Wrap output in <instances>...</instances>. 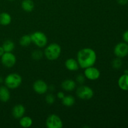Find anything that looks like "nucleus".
<instances>
[{
	"instance_id": "obj_1",
	"label": "nucleus",
	"mask_w": 128,
	"mask_h": 128,
	"mask_svg": "<svg viewBox=\"0 0 128 128\" xmlns=\"http://www.w3.org/2000/svg\"><path fill=\"white\" fill-rule=\"evenodd\" d=\"M97 60L96 52L92 49L85 48L81 49L78 52L77 61L80 68L82 69L87 68L94 66Z\"/></svg>"
},
{
	"instance_id": "obj_2",
	"label": "nucleus",
	"mask_w": 128,
	"mask_h": 128,
	"mask_svg": "<svg viewBox=\"0 0 128 128\" xmlns=\"http://www.w3.org/2000/svg\"><path fill=\"white\" fill-rule=\"evenodd\" d=\"M61 53V48L58 44L51 43L45 48L44 54L50 61H54L59 58Z\"/></svg>"
},
{
	"instance_id": "obj_3",
	"label": "nucleus",
	"mask_w": 128,
	"mask_h": 128,
	"mask_svg": "<svg viewBox=\"0 0 128 128\" xmlns=\"http://www.w3.org/2000/svg\"><path fill=\"white\" fill-rule=\"evenodd\" d=\"M5 86L11 90H14L18 88L22 82V78L19 74L13 72L8 75L5 78L4 80Z\"/></svg>"
},
{
	"instance_id": "obj_4",
	"label": "nucleus",
	"mask_w": 128,
	"mask_h": 128,
	"mask_svg": "<svg viewBox=\"0 0 128 128\" xmlns=\"http://www.w3.org/2000/svg\"><path fill=\"white\" fill-rule=\"evenodd\" d=\"M31 41L39 48H44L48 43V38L41 31H35L31 34Z\"/></svg>"
},
{
	"instance_id": "obj_5",
	"label": "nucleus",
	"mask_w": 128,
	"mask_h": 128,
	"mask_svg": "<svg viewBox=\"0 0 128 128\" xmlns=\"http://www.w3.org/2000/svg\"><path fill=\"white\" fill-rule=\"evenodd\" d=\"M76 95L82 100H91L94 96V91L91 87L82 85L76 90Z\"/></svg>"
},
{
	"instance_id": "obj_6",
	"label": "nucleus",
	"mask_w": 128,
	"mask_h": 128,
	"mask_svg": "<svg viewBox=\"0 0 128 128\" xmlns=\"http://www.w3.org/2000/svg\"><path fill=\"white\" fill-rule=\"evenodd\" d=\"M46 126L48 128H62L63 127V122L60 116L52 114L46 119Z\"/></svg>"
},
{
	"instance_id": "obj_7",
	"label": "nucleus",
	"mask_w": 128,
	"mask_h": 128,
	"mask_svg": "<svg viewBox=\"0 0 128 128\" xmlns=\"http://www.w3.org/2000/svg\"><path fill=\"white\" fill-rule=\"evenodd\" d=\"M1 61L4 66L8 68H11L16 64V58L12 52H5L1 56Z\"/></svg>"
},
{
	"instance_id": "obj_8",
	"label": "nucleus",
	"mask_w": 128,
	"mask_h": 128,
	"mask_svg": "<svg viewBox=\"0 0 128 128\" xmlns=\"http://www.w3.org/2000/svg\"><path fill=\"white\" fill-rule=\"evenodd\" d=\"M114 53L117 58H122L128 55V44L126 42H120L115 46Z\"/></svg>"
},
{
	"instance_id": "obj_9",
	"label": "nucleus",
	"mask_w": 128,
	"mask_h": 128,
	"mask_svg": "<svg viewBox=\"0 0 128 128\" xmlns=\"http://www.w3.org/2000/svg\"><path fill=\"white\" fill-rule=\"evenodd\" d=\"M84 75L85 78L88 79L89 80L95 81L100 78V76H101V72L97 68L94 67L92 66L84 69Z\"/></svg>"
},
{
	"instance_id": "obj_10",
	"label": "nucleus",
	"mask_w": 128,
	"mask_h": 128,
	"mask_svg": "<svg viewBox=\"0 0 128 128\" xmlns=\"http://www.w3.org/2000/svg\"><path fill=\"white\" fill-rule=\"evenodd\" d=\"M32 88L35 92L38 94H44L49 90L48 85L43 80H36L32 85Z\"/></svg>"
},
{
	"instance_id": "obj_11",
	"label": "nucleus",
	"mask_w": 128,
	"mask_h": 128,
	"mask_svg": "<svg viewBox=\"0 0 128 128\" xmlns=\"http://www.w3.org/2000/svg\"><path fill=\"white\" fill-rule=\"evenodd\" d=\"M25 111H26V110H25L24 106L21 104H18L15 105L12 108V115L15 119L20 120L21 118L24 116Z\"/></svg>"
},
{
	"instance_id": "obj_12",
	"label": "nucleus",
	"mask_w": 128,
	"mask_h": 128,
	"mask_svg": "<svg viewBox=\"0 0 128 128\" xmlns=\"http://www.w3.org/2000/svg\"><path fill=\"white\" fill-rule=\"evenodd\" d=\"M76 83L74 80L67 79L63 81L61 83V88L66 91H72L76 88Z\"/></svg>"
},
{
	"instance_id": "obj_13",
	"label": "nucleus",
	"mask_w": 128,
	"mask_h": 128,
	"mask_svg": "<svg viewBox=\"0 0 128 128\" xmlns=\"http://www.w3.org/2000/svg\"><path fill=\"white\" fill-rule=\"evenodd\" d=\"M65 66L69 71H76L79 70V64L77 60L73 58H69L65 62Z\"/></svg>"
},
{
	"instance_id": "obj_14",
	"label": "nucleus",
	"mask_w": 128,
	"mask_h": 128,
	"mask_svg": "<svg viewBox=\"0 0 128 128\" xmlns=\"http://www.w3.org/2000/svg\"><path fill=\"white\" fill-rule=\"evenodd\" d=\"M10 97L11 94L8 88L6 86H1L0 87V101L3 102H8Z\"/></svg>"
},
{
	"instance_id": "obj_15",
	"label": "nucleus",
	"mask_w": 128,
	"mask_h": 128,
	"mask_svg": "<svg viewBox=\"0 0 128 128\" xmlns=\"http://www.w3.org/2000/svg\"><path fill=\"white\" fill-rule=\"evenodd\" d=\"M118 83L121 90L126 91H128V74L125 73L120 76Z\"/></svg>"
},
{
	"instance_id": "obj_16",
	"label": "nucleus",
	"mask_w": 128,
	"mask_h": 128,
	"mask_svg": "<svg viewBox=\"0 0 128 128\" xmlns=\"http://www.w3.org/2000/svg\"><path fill=\"white\" fill-rule=\"evenodd\" d=\"M11 16L8 12H2L0 13V24L2 26H8L11 22Z\"/></svg>"
},
{
	"instance_id": "obj_17",
	"label": "nucleus",
	"mask_w": 128,
	"mask_h": 128,
	"mask_svg": "<svg viewBox=\"0 0 128 128\" xmlns=\"http://www.w3.org/2000/svg\"><path fill=\"white\" fill-rule=\"evenodd\" d=\"M21 8L26 12H31L34 8V3L32 0H23L21 2Z\"/></svg>"
},
{
	"instance_id": "obj_18",
	"label": "nucleus",
	"mask_w": 128,
	"mask_h": 128,
	"mask_svg": "<svg viewBox=\"0 0 128 128\" xmlns=\"http://www.w3.org/2000/svg\"><path fill=\"white\" fill-rule=\"evenodd\" d=\"M32 123H33V121L30 116H23L20 119V124L22 128H30L32 125Z\"/></svg>"
},
{
	"instance_id": "obj_19",
	"label": "nucleus",
	"mask_w": 128,
	"mask_h": 128,
	"mask_svg": "<svg viewBox=\"0 0 128 128\" xmlns=\"http://www.w3.org/2000/svg\"><path fill=\"white\" fill-rule=\"evenodd\" d=\"M62 103L64 106H67V107H71L73 106L75 103V98L74 96L71 95H67L64 96V97L61 100Z\"/></svg>"
},
{
	"instance_id": "obj_20",
	"label": "nucleus",
	"mask_w": 128,
	"mask_h": 128,
	"mask_svg": "<svg viewBox=\"0 0 128 128\" xmlns=\"http://www.w3.org/2000/svg\"><path fill=\"white\" fill-rule=\"evenodd\" d=\"M2 47L4 52H12L14 50L15 44L11 40H6L2 43Z\"/></svg>"
},
{
	"instance_id": "obj_21",
	"label": "nucleus",
	"mask_w": 128,
	"mask_h": 128,
	"mask_svg": "<svg viewBox=\"0 0 128 128\" xmlns=\"http://www.w3.org/2000/svg\"><path fill=\"white\" fill-rule=\"evenodd\" d=\"M31 42H32V41H31V35L25 34L24 36H21V38L20 40V45L23 46V47H26V46H30Z\"/></svg>"
},
{
	"instance_id": "obj_22",
	"label": "nucleus",
	"mask_w": 128,
	"mask_h": 128,
	"mask_svg": "<svg viewBox=\"0 0 128 128\" xmlns=\"http://www.w3.org/2000/svg\"><path fill=\"white\" fill-rule=\"evenodd\" d=\"M31 56H32V59L35 60H40L43 56V52L41 51V50H34L32 51V54H31Z\"/></svg>"
},
{
	"instance_id": "obj_23",
	"label": "nucleus",
	"mask_w": 128,
	"mask_h": 128,
	"mask_svg": "<svg viewBox=\"0 0 128 128\" xmlns=\"http://www.w3.org/2000/svg\"><path fill=\"white\" fill-rule=\"evenodd\" d=\"M122 61H121V58H120L114 59L112 62V68L114 69H116V70H119V69L121 68V67L122 66Z\"/></svg>"
},
{
	"instance_id": "obj_24",
	"label": "nucleus",
	"mask_w": 128,
	"mask_h": 128,
	"mask_svg": "<svg viewBox=\"0 0 128 128\" xmlns=\"http://www.w3.org/2000/svg\"><path fill=\"white\" fill-rule=\"evenodd\" d=\"M45 101L48 104H52L55 102V96L52 94H48L45 97Z\"/></svg>"
},
{
	"instance_id": "obj_25",
	"label": "nucleus",
	"mask_w": 128,
	"mask_h": 128,
	"mask_svg": "<svg viewBox=\"0 0 128 128\" xmlns=\"http://www.w3.org/2000/svg\"><path fill=\"white\" fill-rule=\"evenodd\" d=\"M85 80V76L84 75L82 74H79L76 77V81L80 84H82L84 82Z\"/></svg>"
},
{
	"instance_id": "obj_26",
	"label": "nucleus",
	"mask_w": 128,
	"mask_h": 128,
	"mask_svg": "<svg viewBox=\"0 0 128 128\" xmlns=\"http://www.w3.org/2000/svg\"><path fill=\"white\" fill-rule=\"evenodd\" d=\"M122 39L125 42L128 43V30L125 31L122 34Z\"/></svg>"
},
{
	"instance_id": "obj_27",
	"label": "nucleus",
	"mask_w": 128,
	"mask_h": 128,
	"mask_svg": "<svg viewBox=\"0 0 128 128\" xmlns=\"http://www.w3.org/2000/svg\"><path fill=\"white\" fill-rule=\"evenodd\" d=\"M117 2L120 5H126L128 3V0H117Z\"/></svg>"
},
{
	"instance_id": "obj_28",
	"label": "nucleus",
	"mask_w": 128,
	"mask_h": 128,
	"mask_svg": "<svg viewBox=\"0 0 128 128\" xmlns=\"http://www.w3.org/2000/svg\"><path fill=\"white\" fill-rule=\"evenodd\" d=\"M65 94L62 91H60V92H58L57 93V97L58 98L60 99V100H62L64 97Z\"/></svg>"
},
{
	"instance_id": "obj_29",
	"label": "nucleus",
	"mask_w": 128,
	"mask_h": 128,
	"mask_svg": "<svg viewBox=\"0 0 128 128\" xmlns=\"http://www.w3.org/2000/svg\"><path fill=\"white\" fill-rule=\"evenodd\" d=\"M4 49L2 48V46H0V57H1V56H2V54H3L4 53Z\"/></svg>"
},
{
	"instance_id": "obj_30",
	"label": "nucleus",
	"mask_w": 128,
	"mask_h": 128,
	"mask_svg": "<svg viewBox=\"0 0 128 128\" xmlns=\"http://www.w3.org/2000/svg\"><path fill=\"white\" fill-rule=\"evenodd\" d=\"M2 81H3V79H2V77H1V76H0V83L2 82Z\"/></svg>"
},
{
	"instance_id": "obj_31",
	"label": "nucleus",
	"mask_w": 128,
	"mask_h": 128,
	"mask_svg": "<svg viewBox=\"0 0 128 128\" xmlns=\"http://www.w3.org/2000/svg\"><path fill=\"white\" fill-rule=\"evenodd\" d=\"M8 1H14V0H8Z\"/></svg>"
}]
</instances>
